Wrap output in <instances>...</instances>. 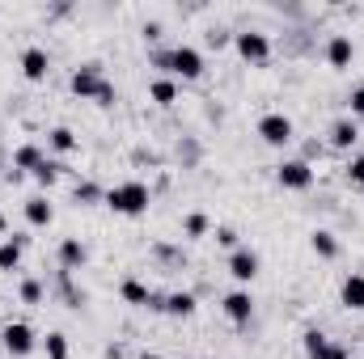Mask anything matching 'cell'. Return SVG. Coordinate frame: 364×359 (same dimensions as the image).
I'll list each match as a JSON object with an SVG mask.
<instances>
[{
	"instance_id": "obj_1",
	"label": "cell",
	"mask_w": 364,
	"mask_h": 359,
	"mask_svg": "<svg viewBox=\"0 0 364 359\" xmlns=\"http://www.w3.org/2000/svg\"><path fill=\"white\" fill-rule=\"evenodd\" d=\"M106 207L119 216H144L149 211V186L144 182H123L114 190H106Z\"/></svg>"
},
{
	"instance_id": "obj_2",
	"label": "cell",
	"mask_w": 364,
	"mask_h": 359,
	"mask_svg": "<svg viewBox=\"0 0 364 359\" xmlns=\"http://www.w3.org/2000/svg\"><path fill=\"white\" fill-rule=\"evenodd\" d=\"M157 64L170 68V72L182 77V81H199V77H203V55H199L195 47H174V51L157 55Z\"/></svg>"
},
{
	"instance_id": "obj_3",
	"label": "cell",
	"mask_w": 364,
	"mask_h": 359,
	"mask_svg": "<svg viewBox=\"0 0 364 359\" xmlns=\"http://www.w3.org/2000/svg\"><path fill=\"white\" fill-rule=\"evenodd\" d=\"M0 343H4V351L13 359H26L34 351V330L26 326V321H13V326H4L0 330Z\"/></svg>"
},
{
	"instance_id": "obj_4",
	"label": "cell",
	"mask_w": 364,
	"mask_h": 359,
	"mask_svg": "<svg viewBox=\"0 0 364 359\" xmlns=\"http://www.w3.org/2000/svg\"><path fill=\"white\" fill-rule=\"evenodd\" d=\"M233 47H237V55H242L246 64H267V60H272V43H267V34L246 30V34L233 38Z\"/></svg>"
},
{
	"instance_id": "obj_5",
	"label": "cell",
	"mask_w": 364,
	"mask_h": 359,
	"mask_svg": "<svg viewBox=\"0 0 364 359\" xmlns=\"http://www.w3.org/2000/svg\"><path fill=\"white\" fill-rule=\"evenodd\" d=\"M259 136H263V144H272V148L292 144V118H288V114H263V118H259Z\"/></svg>"
},
{
	"instance_id": "obj_6",
	"label": "cell",
	"mask_w": 364,
	"mask_h": 359,
	"mask_svg": "<svg viewBox=\"0 0 364 359\" xmlns=\"http://www.w3.org/2000/svg\"><path fill=\"white\" fill-rule=\"evenodd\" d=\"M275 182L284 190H309L314 186V170H309V161H284L275 170Z\"/></svg>"
},
{
	"instance_id": "obj_7",
	"label": "cell",
	"mask_w": 364,
	"mask_h": 359,
	"mask_svg": "<svg viewBox=\"0 0 364 359\" xmlns=\"http://www.w3.org/2000/svg\"><path fill=\"white\" fill-rule=\"evenodd\" d=\"M47 72H51L47 51H43V47H26V51H21V77H26V81H47Z\"/></svg>"
},
{
	"instance_id": "obj_8",
	"label": "cell",
	"mask_w": 364,
	"mask_h": 359,
	"mask_svg": "<svg viewBox=\"0 0 364 359\" xmlns=\"http://www.w3.org/2000/svg\"><path fill=\"white\" fill-rule=\"evenodd\" d=\"M225 317H229L233 326H246V321L255 317V300H250V292H229V296H225Z\"/></svg>"
},
{
	"instance_id": "obj_9",
	"label": "cell",
	"mask_w": 364,
	"mask_h": 359,
	"mask_svg": "<svg viewBox=\"0 0 364 359\" xmlns=\"http://www.w3.org/2000/svg\"><path fill=\"white\" fill-rule=\"evenodd\" d=\"M102 85H106V81H102L97 64H85L81 72H73V93H77V97H93V101H97V93H102Z\"/></svg>"
},
{
	"instance_id": "obj_10",
	"label": "cell",
	"mask_w": 364,
	"mask_h": 359,
	"mask_svg": "<svg viewBox=\"0 0 364 359\" xmlns=\"http://www.w3.org/2000/svg\"><path fill=\"white\" fill-rule=\"evenodd\" d=\"M305 355L309 359H348V351L343 347H331V338L322 330H309L305 334Z\"/></svg>"
},
{
	"instance_id": "obj_11",
	"label": "cell",
	"mask_w": 364,
	"mask_h": 359,
	"mask_svg": "<svg viewBox=\"0 0 364 359\" xmlns=\"http://www.w3.org/2000/svg\"><path fill=\"white\" fill-rule=\"evenodd\" d=\"M229 275H233L237 283H250V279L259 275V254H255V250H233V258H229Z\"/></svg>"
},
{
	"instance_id": "obj_12",
	"label": "cell",
	"mask_w": 364,
	"mask_h": 359,
	"mask_svg": "<svg viewBox=\"0 0 364 359\" xmlns=\"http://www.w3.org/2000/svg\"><path fill=\"white\" fill-rule=\"evenodd\" d=\"M352 55H356V47H352L348 34H335V38L326 43V64H331V68H348Z\"/></svg>"
},
{
	"instance_id": "obj_13",
	"label": "cell",
	"mask_w": 364,
	"mask_h": 359,
	"mask_svg": "<svg viewBox=\"0 0 364 359\" xmlns=\"http://www.w3.org/2000/svg\"><path fill=\"white\" fill-rule=\"evenodd\" d=\"M339 300H343V309H356V313H364V275H348V279H343Z\"/></svg>"
},
{
	"instance_id": "obj_14",
	"label": "cell",
	"mask_w": 364,
	"mask_h": 359,
	"mask_svg": "<svg viewBox=\"0 0 364 359\" xmlns=\"http://www.w3.org/2000/svg\"><path fill=\"white\" fill-rule=\"evenodd\" d=\"M26 220H30L34 228H47V224L55 220V207H51L47 199H38V194H34V199H26Z\"/></svg>"
},
{
	"instance_id": "obj_15",
	"label": "cell",
	"mask_w": 364,
	"mask_h": 359,
	"mask_svg": "<svg viewBox=\"0 0 364 359\" xmlns=\"http://www.w3.org/2000/svg\"><path fill=\"white\" fill-rule=\"evenodd\" d=\"M360 140V127H356V118H339L335 127H331V144L335 148H352Z\"/></svg>"
},
{
	"instance_id": "obj_16",
	"label": "cell",
	"mask_w": 364,
	"mask_h": 359,
	"mask_svg": "<svg viewBox=\"0 0 364 359\" xmlns=\"http://www.w3.org/2000/svg\"><path fill=\"white\" fill-rule=\"evenodd\" d=\"M85 258H90V254H85V245H81V241H73V237H68V241L60 245V263H64V270H81V267H85Z\"/></svg>"
},
{
	"instance_id": "obj_17",
	"label": "cell",
	"mask_w": 364,
	"mask_h": 359,
	"mask_svg": "<svg viewBox=\"0 0 364 359\" xmlns=\"http://www.w3.org/2000/svg\"><path fill=\"white\" fill-rule=\"evenodd\" d=\"M21 245H26V237H9V241L0 245V270H17V263H21Z\"/></svg>"
},
{
	"instance_id": "obj_18",
	"label": "cell",
	"mask_w": 364,
	"mask_h": 359,
	"mask_svg": "<svg viewBox=\"0 0 364 359\" xmlns=\"http://www.w3.org/2000/svg\"><path fill=\"white\" fill-rule=\"evenodd\" d=\"M309 245H314L318 258H335V254H339V241H335V233H326V228H318V233L309 237Z\"/></svg>"
},
{
	"instance_id": "obj_19",
	"label": "cell",
	"mask_w": 364,
	"mask_h": 359,
	"mask_svg": "<svg viewBox=\"0 0 364 359\" xmlns=\"http://www.w3.org/2000/svg\"><path fill=\"white\" fill-rule=\"evenodd\" d=\"M166 313H170V317H191V313H195V296H191V292L166 296Z\"/></svg>"
},
{
	"instance_id": "obj_20",
	"label": "cell",
	"mask_w": 364,
	"mask_h": 359,
	"mask_svg": "<svg viewBox=\"0 0 364 359\" xmlns=\"http://www.w3.org/2000/svg\"><path fill=\"white\" fill-rule=\"evenodd\" d=\"M43 161H47V157H43V153H38L34 144H21V148L13 153V165H17V170H38Z\"/></svg>"
},
{
	"instance_id": "obj_21",
	"label": "cell",
	"mask_w": 364,
	"mask_h": 359,
	"mask_svg": "<svg viewBox=\"0 0 364 359\" xmlns=\"http://www.w3.org/2000/svg\"><path fill=\"white\" fill-rule=\"evenodd\" d=\"M119 292H123V300H127V304H149V296H153L140 279H123V287H119Z\"/></svg>"
},
{
	"instance_id": "obj_22",
	"label": "cell",
	"mask_w": 364,
	"mask_h": 359,
	"mask_svg": "<svg viewBox=\"0 0 364 359\" xmlns=\"http://www.w3.org/2000/svg\"><path fill=\"white\" fill-rule=\"evenodd\" d=\"M153 101H157V106H174V97H178V85H174V81H153Z\"/></svg>"
},
{
	"instance_id": "obj_23",
	"label": "cell",
	"mask_w": 364,
	"mask_h": 359,
	"mask_svg": "<svg viewBox=\"0 0 364 359\" xmlns=\"http://www.w3.org/2000/svg\"><path fill=\"white\" fill-rule=\"evenodd\" d=\"M51 148H55V153H73V148H77V136H73L68 127H55V131H51Z\"/></svg>"
},
{
	"instance_id": "obj_24",
	"label": "cell",
	"mask_w": 364,
	"mask_h": 359,
	"mask_svg": "<svg viewBox=\"0 0 364 359\" xmlns=\"http://www.w3.org/2000/svg\"><path fill=\"white\" fill-rule=\"evenodd\" d=\"M47 359H68V338L64 334H47Z\"/></svg>"
},
{
	"instance_id": "obj_25",
	"label": "cell",
	"mask_w": 364,
	"mask_h": 359,
	"mask_svg": "<svg viewBox=\"0 0 364 359\" xmlns=\"http://www.w3.org/2000/svg\"><path fill=\"white\" fill-rule=\"evenodd\" d=\"M182 228H186V237H203V233H208V216H203V211H191Z\"/></svg>"
},
{
	"instance_id": "obj_26",
	"label": "cell",
	"mask_w": 364,
	"mask_h": 359,
	"mask_svg": "<svg viewBox=\"0 0 364 359\" xmlns=\"http://www.w3.org/2000/svg\"><path fill=\"white\" fill-rule=\"evenodd\" d=\"M21 300H26V304H38V300H43V283H38V279H26V283H21Z\"/></svg>"
},
{
	"instance_id": "obj_27",
	"label": "cell",
	"mask_w": 364,
	"mask_h": 359,
	"mask_svg": "<svg viewBox=\"0 0 364 359\" xmlns=\"http://www.w3.org/2000/svg\"><path fill=\"white\" fill-rule=\"evenodd\" d=\"M34 178L43 182V186H51V182L60 178V165H51V161H43V165H38V170H34Z\"/></svg>"
},
{
	"instance_id": "obj_28",
	"label": "cell",
	"mask_w": 364,
	"mask_h": 359,
	"mask_svg": "<svg viewBox=\"0 0 364 359\" xmlns=\"http://www.w3.org/2000/svg\"><path fill=\"white\" fill-rule=\"evenodd\" d=\"M348 101H352V118H360V123H364V81L352 89V97H348Z\"/></svg>"
},
{
	"instance_id": "obj_29",
	"label": "cell",
	"mask_w": 364,
	"mask_h": 359,
	"mask_svg": "<svg viewBox=\"0 0 364 359\" xmlns=\"http://www.w3.org/2000/svg\"><path fill=\"white\" fill-rule=\"evenodd\" d=\"M348 178H352V182L364 190V153H360V157H352V165H348Z\"/></svg>"
},
{
	"instance_id": "obj_30",
	"label": "cell",
	"mask_w": 364,
	"mask_h": 359,
	"mask_svg": "<svg viewBox=\"0 0 364 359\" xmlns=\"http://www.w3.org/2000/svg\"><path fill=\"white\" fill-rule=\"evenodd\" d=\"M216 241H220V245H237V233H233V228H220Z\"/></svg>"
},
{
	"instance_id": "obj_31",
	"label": "cell",
	"mask_w": 364,
	"mask_h": 359,
	"mask_svg": "<svg viewBox=\"0 0 364 359\" xmlns=\"http://www.w3.org/2000/svg\"><path fill=\"white\" fill-rule=\"evenodd\" d=\"M140 359H161V355H153V351H144V355H140Z\"/></svg>"
},
{
	"instance_id": "obj_32",
	"label": "cell",
	"mask_w": 364,
	"mask_h": 359,
	"mask_svg": "<svg viewBox=\"0 0 364 359\" xmlns=\"http://www.w3.org/2000/svg\"><path fill=\"white\" fill-rule=\"evenodd\" d=\"M0 233H4V216H0Z\"/></svg>"
}]
</instances>
